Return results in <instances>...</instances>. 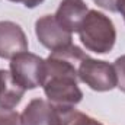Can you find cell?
I'll use <instances>...</instances> for the list:
<instances>
[{"instance_id":"16","label":"cell","mask_w":125,"mask_h":125,"mask_svg":"<svg viewBox=\"0 0 125 125\" xmlns=\"http://www.w3.org/2000/svg\"><path fill=\"white\" fill-rule=\"evenodd\" d=\"M118 12L122 15V18H124V21H125V0L121 1V4H119V7H118Z\"/></svg>"},{"instance_id":"3","label":"cell","mask_w":125,"mask_h":125,"mask_svg":"<svg viewBox=\"0 0 125 125\" xmlns=\"http://www.w3.org/2000/svg\"><path fill=\"white\" fill-rule=\"evenodd\" d=\"M42 87L48 102L58 108H74L83 97L77 79L68 76H47Z\"/></svg>"},{"instance_id":"2","label":"cell","mask_w":125,"mask_h":125,"mask_svg":"<svg viewBox=\"0 0 125 125\" xmlns=\"http://www.w3.org/2000/svg\"><path fill=\"white\" fill-rule=\"evenodd\" d=\"M10 73L25 90L36 89L44 86L47 77V64L39 55L25 51L10 60Z\"/></svg>"},{"instance_id":"9","label":"cell","mask_w":125,"mask_h":125,"mask_svg":"<svg viewBox=\"0 0 125 125\" xmlns=\"http://www.w3.org/2000/svg\"><path fill=\"white\" fill-rule=\"evenodd\" d=\"M89 13V7L83 0H62L55 12V19L67 32H79L83 21Z\"/></svg>"},{"instance_id":"14","label":"cell","mask_w":125,"mask_h":125,"mask_svg":"<svg viewBox=\"0 0 125 125\" xmlns=\"http://www.w3.org/2000/svg\"><path fill=\"white\" fill-rule=\"evenodd\" d=\"M93 1L99 6V7H102V9H105V10L118 12V7H119V4H121L122 0H93Z\"/></svg>"},{"instance_id":"6","label":"cell","mask_w":125,"mask_h":125,"mask_svg":"<svg viewBox=\"0 0 125 125\" xmlns=\"http://www.w3.org/2000/svg\"><path fill=\"white\" fill-rule=\"evenodd\" d=\"M35 33L38 41L51 51L71 44V33L61 28L54 15H45L39 18L35 22Z\"/></svg>"},{"instance_id":"11","label":"cell","mask_w":125,"mask_h":125,"mask_svg":"<svg viewBox=\"0 0 125 125\" xmlns=\"http://www.w3.org/2000/svg\"><path fill=\"white\" fill-rule=\"evenodd\" d=\"M61 125H103L99 121L87 116L86 114L76 111L74 108H62Z\"/></svg>"},{"instance_id":"7","label":"cell","mask_w":125,"mask_h":125,"mask_svg":"<svg viewBox=\"0 0 125 125\" xmlns=\"http://www.w3.org/2000/svg\"><path fill=\"white\" fill-rule=\"evenodd\" d=\"M62 108L44 99H32L21 115L22 125H61Z\"/></svg>"},{"instance_id":"15","label":"cell","mask_w":125,"mask_h":125,"mask_svg":"<svg viewBox=\"0 0 125 125\" xmlns=\"http://www.w3.org/2000/svg\"><path fill=\"white\" fill-rule=\"evenodd\" d=\"M10 1H13V3H22L25 7L33 9V7H36L38 4H41L44 0H10Z\"/></svg>"},{"instance_id":"1","label":"cell","mask_w":125,"mask_h":125,"mask_svg":"<svg viewBox=\"0 0 125 125\" xmlns=\"http://www.w3.org/2000/svg\"><path fill=\"white\" fill-rule=\"evenodd\" d=\"M79 36L86 50L96 54H108L116 41V29L114 22L97 10H89L83 21Z\"/></svg>"},{"instance_id":"5","label":"cell","mask_w":125,"mask_h":125,"mask_svg":"<svg viewBox=\"0 0 125 125\" xmlns=\"http://www.w3.org/2000/svg\"><path fill=\"white\" fill-rule=\"evenodd\" d=\"M87 58V54L79 48L77 45H67L60 50L51 51L48 58L45 60L47 64V76L61 74L79 79V67L83 60Z\"/></svg>"},{"instance_id":"12","label":"cell","mask_w":125,"mask_h":125,"mask_svg":"<svg viewBox=\"0 0 125 125\" xmlns=\"http://www.w3.org/2000/svg\"><path fill=\"white\" fill-rule=\"evenodd\" d=\"M114 68L116 73V87L125 93V55H121L115 60Z\"/></svg>"},{"instance_id":"10","label":"cell","mask_w":125,"mask_h":125,"mask_svg":"<svg viewBox=\"0 0 125 125\" xmlns=\"http://www.w3.org/2000/svg\"><path fill=\"white\" fill-rule=\"evenodd\" d=\"M25 89L13 79L10 70H0V108L13 109L16 108L23 94Z\"/></svg>"},{"instance_id":"4","label":"cell","mask_w":125,"mask_h":125,"mask_svg":"<svg viewBox=\"0 0 125 125\" xmlns=\"http://www.w3.org/2000/svg\"><path fill=\"white\" fill-rule=\"evenodd\" d=\"M79 80L96 92H108L116 87V73L114 65L90 57L80 64Z\"/></svg>"},{"instance_id":"13","label":"cell","mask_w":125,"mask_h":125,"mask_svg":"<svg viewBox=\"0 0 125 125\" xmlns=\"http://www.w3.org/2000/svg\"><path fill=\"white\" fill-rule=\"evenodd\" d=\"M0 125H22L21 115L13 109H1L0 108Z\"/></svg>"},{"instance_id":"8","label":"cell","mask_w":125,"mask_h":125,"mask_svg":"<svg viewBox=\"0 0 125 125\" xmlns=\"http://www.w3.org/2000/svg\"><path fill=\"white\" fill-rule=\"evenodd\" d=\"M25 51H28V39L21 25L0 21V58L12 60Z\"/></svg>"}]
</instances>
